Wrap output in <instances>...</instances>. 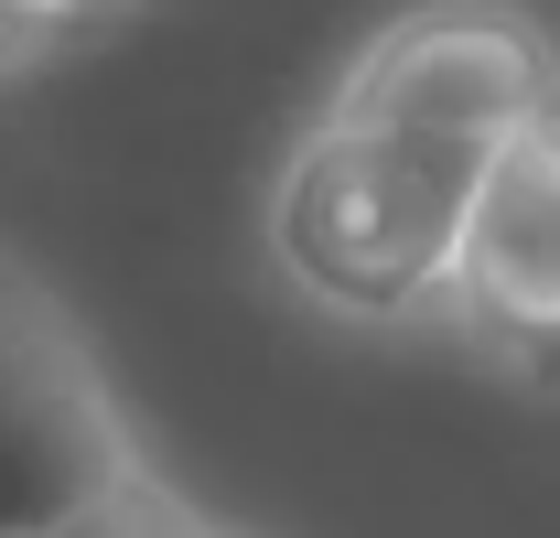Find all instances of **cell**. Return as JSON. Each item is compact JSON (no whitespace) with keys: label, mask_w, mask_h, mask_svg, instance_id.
Segmentation results:
<instances>
[{"label":"cell","mask_w":560,"mask_h":538,"mask_svg":"<svg viewBox=\"0 0 560 538\" xmlns=\"http://www.w3.org/2000/svg\"><path fill=\"white\" fill-rule=\"evenodd\" d=\"M66 377H75V355L44 335V324H33L22 302H0V442H11V431H22L33 409L55 399Z\"/></svg>","instance_id":"5b68a950"},{"label":"cell","mask_w":560,"mask_h":538,"mask_svg":"<svg viewBox=\"0 0 560 538\" xmlns=\"http://www.w3.org/2000/svg\"><path fill=\"white\" fill-rule=\"evenodd\" d=\"M486 184V151L420 130H366V119H324L291 151L270 204L280 269L346 313V324H410L431 302H453V259H464V215Z\"/></svg>","instance_id":"6da1fadb"},{"label":"cell","mask_w":560,"mask_h":538,"mask_svg":"<svg viewBox=\"0 0 560 538\" xmlns=\"http://www.w3.org/2000/svg\"><path fill=\"white\" fill-rule=\"evenodd\" d=\"M55 11H86V0H0V22H55Z\"/></svg>","instance_id":"52a82bcc"},{"label":"cell","mask_w":560,"mask_h":538,"mask_svg":"<svg viewBox=\"0 0 560 538\" xmlns=\"http://www.w3.org/2000/svg\"><path fill=\"white\" fill-rule=\"evenodd\" d=\"M55 538H215V528H195V517H184V506H173V495H162V484L140 473V484H119L108 506H86V517H66Z\"/></svg>","instance_id":"8992f818"},{"label":"cell","mask_w":560,"mask_h":538,"mask_svg":"<svg viewBox=\"0 0 560 538\" xmlns=\"http://www.w3.org/2000/svg\"><path fill=\"white\" fill-rule=\"evenodd\" d=\"M453 313L506 355H560V119L486 162L453 259Z\"/></svg>","instance_id":"3957f363"},{"label":"cell","mask_w":560,"mask_h":538,"mask_svg":"<svg viewBox=\"0 0 560 538\" xmlns=\"http://www.w3.org/2000/svg\"><path fill=\"white\" fill-rule=\"evenodd\" d=\"M335 119L420 130V140H453V151L495 162L506 140L560 119V44L506 0H431L346 66Z\"/></svg>","instance_id":"7a4b0ae2"},{"label":"cell","mask_w":560,"mask_h":538,"mask_svg":"<svg viewBox=\"0 0 560 538\" xmlns=\"http://www.w3.org/2000/svg\"><path fill=\"white\" fill-rule=\"evenodd\" d=\"M119 484H140V453L119 442L108 399H97L86 366H75L66 388L0 442V538H55L66 517L108 506Z\"/></svg>","instance_id":"277c9868"}]
</instances>
